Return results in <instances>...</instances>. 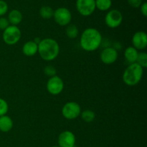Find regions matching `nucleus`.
<instances>
[{
	"instance_id": "obj_1",
	"label": "nucleus",
	"mask_w": 147,
	"mask_h": 147,
	"mask_svg": "<svg viewBox=\"0 0 147 147\" xmlns=\"http://www.w3.org/2000/svg\"><path fill=\"white\" fill-rule=\"evenodd\" d=\"M102 42V35L96 28L89 27L82 32L80 38V47L87 52H93L99 48Z\"/></svg>"
},
{
	"instance_id": "obj_2",
	"label": "nucleus",
	"mask_w": 147,
	"mask_h": 147,
	"mask_svg": "<svg viewBox=\"0 0 147 147\" xmlns=\"http://www.w3.org/2000/svg\"><path fill=\"white\" fill-rule=\"evenodd\" d=\"M37 53L42 60L52 61L58 56L60 53V45L54 39L45 38L41 40L38 44Z\"/></svg>"
},
{
	"instance_id": "obj_3",
	"label": "nucleus",
	"mask_w": 147,
	"mask_h": 147,
	"mask_svg": "<svg viewBox=\"0 0 147 147\" xmlns=\"http://www.w3.org/2000/svg\"><path fill=\"white\" fill-rule=\"evenodd\" d=\"M144 68L137 63L130 64L124 70L122 76L123 83L129 86H135L142 80Z\"/></svg>"
},
{
	"instance_id": "obj_4",
	"label": "nucleus",
	"mask_w": 147,
	"mask_h": 147,
	"mask_svg": "<svg viewBox=\"0 0 147 147\" xmlns=\"http://www.w3.org/2000/svg\"><path fill=\"white\" fill-rule=\"evenodd\" d=\"M22 37L20 29L17 26L9 25L3 31L2 39L8 45H14L17 44Z\"/></svg>"
},
{
	"instance_id": "obj_5",
	"label": "nucleus",
	"mask_w": 147,
	"mask_h": 147,
	"mask_svg": "<svg viewBox=\"0 0 147 147\" xmlns=\"http://www.w3.org/2000/svg\"><path fill=\"white\" fill-rule=\"evenodd\" d=\"M81 113L80 105L74 101L67 102L62 109V114L67 120H73L78 117Z\"/></svg>"
},
{
	"instance_id": "obj_6",
	"label": "nucleus",
	"mask_w": 147,
	"mask_h": 147,
	"mask_svg": "<svg viewBox=\"0 0 147 147\" xmlns=\"http://www.w3.org/2000/svg\"><path fill=\"white\" fill-rule=\"evenodd\" d=\"M53 18L55 22L60 26H67L72 20V14L68 9L59 7L54 11Z\"/></svg>"
},
{
	"instance_id": "obj_7",
	"label": "nucleus",
	"mask_w": 147,
	"mask_h": 147,
	"mask_svg": "<svg viewBox=\"0 0 147 147\" xmlns=\"http://www.w3.org/2000/svg\"><path fill=\"white\" fill-rule=\"evenodd\" d=\"M76 6L79 14L88 17L96 10V0H77Z\"/></svg>"
},
{
	"instance_id": "obj_8",
	"label": "nucleus",
	"mask_w": 147,
	"mask_h": 147,
	"mask_svg": "<svg viewBox=\"0 0 147 147\" xmlns=\"http://www.w3.org/2000/svg\"><path fill=\"white\" fill-rule=\"evenodd\" d=\"M123 22V15L118 9H111L108 11L105 17V23L109 27L115 29L119 27Z\"/></svg>"
},
{
	"instance_id": "obj_9",
	"label": "nucleus",
	"mask_w": 147,
	"mask_h": 147,
	"mask_svg": "<svg viewBox=\"0 0 147 147\" xmlns=\"http://www.w3.org/2000/svg\"><path fill=\"white\" fill-rule=\"evenodd\" d=\"M47 90L49 93L53 96H57L62 93L64 88V82L61 78L57 76H53L47 80Z\"/></svg>"
},
{
	"instance_id": "obj_10",
	"label": "nucleus",
	"mask_w": 147,
	"mask_h": 147,
	"mask_svg": "<svg viewBox=\"0 0 147 147\" xmlns=\"http://www.w3.org/2000/svg\"><path fill=\"white\" fill-rule=\"evenodd\" d=\"M76 142V136L70 131H64L61 132L57 139V143L60 147H75Z\"/></svg>"
},
{
	"instance_id": "obj_11",
	"label": "nucleus",
	"mask_w": 147,
	"mask_h": 147,
	"mask_svg": "<svg viewBox=\"0 0 147 147\" xmlns=\"http://www.w3.org/2000/svg\"><path fill=\"white\" fill-rule=\"evenodd\" d=\"M118 51L114 47H106L103 49L100 55V58L102 63L106 65H111L117 60Z\"/></svg>"
},
{
	"instance_id": "obj_12",
	"label": "nucleus",
	"mask_w": 147,
	"mask_h": 147,
	"mask_svg": "<svg viewBox=\"0 0 147 147\" xmlns=\"http://www.w3.org/2000/svg\"><path fill=\"white\" fill-rule=\"evenodd\" d=\"M132 45L137 50H143L147 47V34L144 31H138L132 37Z\"/></svg>"
},
{
	"instance_id": "obj_13",
	"label": "nucleus",
	"mask_w": 147,
	"mask_h": 147,
	"mask_svg": "<svg viewBox=\"0 0 147 147\" xmlns=\"http://www.w3.org/2000/svg\"><path fill=\"white\" fill-rule=\"evenodd\" d=\"M38 51V45L36 44L33 40L28 41L24 44L22 47L23 54L27 57H32L35 55Z\"/></svg>"
},
{
	"instance_id": "obj_14",
	"label": "nucleus",
	"mask_w": 147,
	"mask_h": 147,
	"mask_svg": "<svg viewBox=\"0 0 147 147\" xmlns=\"http://www.w3.org/2000/svg\"><path fill=\"white\" fill-rule=\"evenodd\" d=\"M139 51L133 46H129L124 51V58L129 65L135 63L136 62Z\"/></svg>"
},
{
	"instance_id": "obj_15",
	"label": "nucleus",
	"mask_w": 147,
	"mask_h": 147,
	"mask_svg": "<svg viewBox=\"0 0 147 147\" xmlns=\"http://www.w3.org/2000/svg\"><path fill=\"white\" fill-rule=\"evenodd\" d=\"M13 127V121L9 116L4 115L0 116V131L7 133L11 130Z\"/></svg>"
},
{
	"instance_id": "obj_16",
	"label": "nucleus",
	"mask_w": 147,
	"mask_h": 147,
	"mask_svg": "<svg viewBox=\"0 0 147 147\" xmlns=\"http://www.w3.org/2000/svg\"><path fill=\"white\" fill-rule=\"evenodd\" d=\"M7 20L11 25L17 26L20 24L22 20V14L18 9H12L9 13Z\"/></svg>"
},
{
	"instance_id": "obj_17",
	"label": "nucleus",
	"mask_w": 147,
	"mask_h": 147,
	"mask_svg": "<svg viewBox=\"0 0 147 147\" xmlns=\"http://www.w3.org/2000/svg\"><path fill=\"white\" fill-rule=\"evenodd\" d=\"M78 29L77 26L73 24H69L65 29V34L70 39H76L78 35Z\"/></svg>"
},
{
	"instance_id": "obj_18",
	"label": "nucleus",
	"mask_w": 147,
	"mask_h": 147,
	"mask_svg": "<svg viewBox=\"0 0 147 147\" xmlns=\"http://www.w3.org/2000/svg\"><path fill=\"white\" fill-rule=\"evenodd\" d=\"M53 14H54V10L50 6H43L40 8V15L45 20H49L52 18L53 17Z\"/></svg>"
},
{
	"instance_id": "obj_19",
	"label": "nucleus",
	"mask_w": 147,
	"mask_h": 147,
	"mask_svg": "<svg viewBox=\"0 0 147 147\" xmlns=\"http://www.w3.org/2000/svg\"><path fill=\"white\" fill-rule=\"evenodd\" d=\"M111 0H96V8L100 11H107L111 7Z\"/></svg>"
},
{
	"instance_id": "obj_20",
	"label": "nucleus",
	"mask_w": 147,
	"mask_h": 147,
	"mask_svg": "<svg viewBox=\"0 0 147 147\" xmlns=\"http://www.w3.org/2000/svg\"><path fill=\"white\" fill-rule=\"evenodd\" d=\"M80 116H81L82 119L85 122H87V123H90V122H93L95 120V118H96V113L91 110H87L83 111V112L80 113Z\"/></svg>"
},
{
	"instance_id": "obj_21",
	"label": "nucleus",
	"mask_w": 147,
	"mask_h": 147,
	"mask_svg": "<svg viewBox=\"0 0 147 147\" xmlns=\"http://www.w3.org/2000/svg\"><path fill=\"white\" fill-rule=\"evenodd\" d=\"M136 63L144 69L146 68L147 67V54L145 52L139 53Z\"/></svg>"
},
{
	"instance_id": "obj_22",
	"label": "nucleus",
	"mask_w": 147,
	"mask_h": 147,
	"mask_svg": "<svg viewBox=\"0 0 147 147\" xmlns=\"http://www.w3.org/2000/svg\"><path fill=\"white\" fill-rule=\"evenodd\" d=\"M9 110V105L4 99L0 98V116H4Z\"/></svg>"
},
{
	"instance_id": "obj_23",
	"label": "nucleus",
	"mask_w": 147,
	"mask_h": 147,
	"mask_svg": "<svg viewBox=\"0 0 147 147\" xmlns=\"http://www.w3.org/2000/svg\"><path fill=\"white\" fill-rule=\"evenodd\" d=\"M56 73H57V70H56V68L53 65H46L45 67L44 73L48 77L51 78L53 76H56Z\"/></svg>"
},
{
	"instance_id": "obj_24",
	"label": "nucleus",
	"mask_w": 147,
	"mask_h": 147,
	"mask_svg": "<svg viewBox=\"0 0 147 147\" xmlns=\"http://www.w3.org/2000/svg\"><path fill=\"white\" fill-rule=\"evenodd\" d=\"M8 11V4L4 0H0V17L4 16Z\"/></svg>"
},
{
	"instance_id": "obj_25",
	"label": "nucleus",
	"mask_w": 147,
	"mask_h": 147,
	"mask_svg": "<svg viewBox=\"0 0 147 147\" xmlns=\"http://www.w3.org/2000/svg\"><path fill=\"white\" fill-rule=\"evenodd\" d=\"M10 25L7 18L4 17H0V30L4 31L5 29H7Z\"/></svg>"
},
{
	"instance_id": "obj_26",
	"label": "nucleus",
	"mask_w": 147,
	"mask_h": 147,
	"mask_svg": "<svg viewBox=\"0 0 147 147\" xmlns=\"http://www.w3.org/2000/svg\"><path fill=\"white\" fill-rule=\"evenodd\" d=\"M127 1L129 5L134 8H139L143 3V0H127Z\"/></svg>"
},
{
	"instance_id": "obj_27",
	"label": "nucleus",
	"mask_w": 147,
	"mask_h": 147,
	"mask_svg": "<svg viewBox=\"0 0 147 147\" xmlns=\"http://www.w3.org/2000/svg\"><path fill=\"white\" fill-rule=\"evenodd\" d=\"M140 10H141V13L142 14V15L144 17H147V3L146 2H144L142 3V4L141 5L140 7Z\"/></svg>"
},
{
	"instance_id": "obj_28",
	"label": "nucleus",
	"mask_w": 147,
	"mask_h": 147,
	"mask_svg": "<svg viewBox=\"0 0 147 147\" xmlns=\"http://www.w3.org/2000/svg\"><path fill=\"white\" fill-rule=\"evenodd\" d=\"M51 147H60L59 146H51Z\"/></svg>"
}]
</instances>
